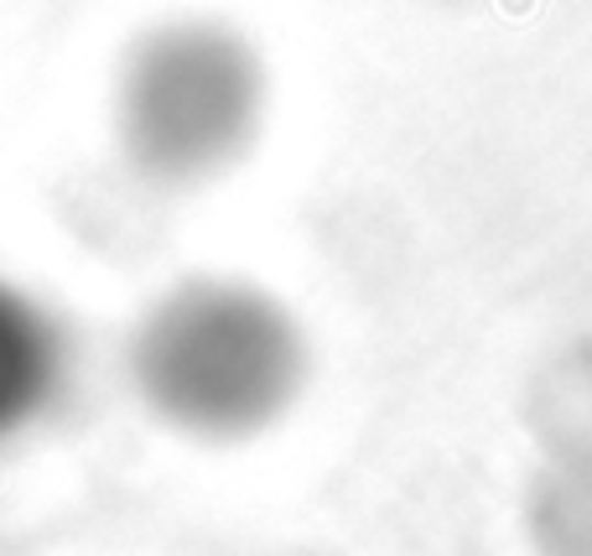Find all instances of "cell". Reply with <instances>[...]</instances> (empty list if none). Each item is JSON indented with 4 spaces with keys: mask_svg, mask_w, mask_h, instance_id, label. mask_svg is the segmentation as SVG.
Masks as SVG:
<instances>
[{
    "mask_svg": "<svg viewBox=\"0 0 592 556\" xmlns=\"http://www.w3.org/2000/svg\"><path fill=\"white\" fill-rule=\"evenodd\" d=\"M313 380L302 317L244 276H183L135 313L125 385L151 422L193 443H250L296 411Z\"/></svg>",
    "mask_w": 592,
    "mask_h": 556,
    "instance_id": "obj_1",
    "label": "cell"
},
{
    "mask_svg": "<svg viewBox=\"0 0 592 556\" xmlns=\"http://www.w3.org/2000/svg\"><path fill=\"white\" fill-rule=\"evenodd\" d=\"M74 380V328L42 292L0 276V458L68 406Z\"/></svg>",
    "mask_w": 592,
    "mask_h": 556,
    "instance_id": "obj_3",
    "label": "cell"
},
{
    "mask_svg": "<svg viewBox=\"0 0 592 556\" xmlns=\"http://www.w3.org/2000/svg\"><path fill=\"white\" fill-rule=\"evenodd\" d=\"M271 68L260 42L223 17L183 11L151 21L120 53L110 84V141L151 193L223 183L260 146Z\"/></svg>",
    "mask_w": 592,
    "mask_h": 556,
    "instance_id": "obj_2",
    "label": "cell"
}]
</instances>
